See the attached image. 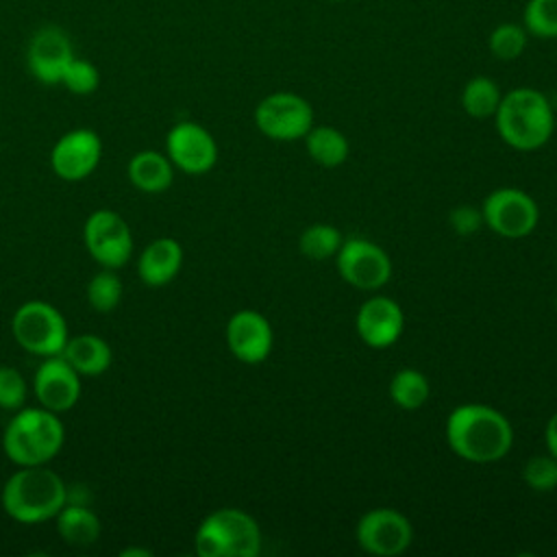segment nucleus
<instances>
[{"label":"nucleus","mask_w":557,"mask_h":557,"mask_svg":"<svg viewBox=\"0 0 557 557\" xmlns=\"http://www.w3.org/2000/svg\"><path fill=\"white\" fill-rule=\"evenodd\" d=\"M344 237L342 233L333 226V224H311L307 226L300 237H298V250L300 255H305L307 259L313 261H324L337 255L339 246H342Z\"/></svg>","instance_id":"obj_25"},{"label":"nucleus","mask_w":557,"mask_h":557,"mask_svg":"<svg viewBox=\"0 0 557 557\" xmlns=\"http://www.w3.org/2000/svg\"><path fill=\"white\" fill-rule=\"evenodd\" d=\"M500 98V87L490 76H474L461 89V107L474 120L494 117Z\"/></svg>","instance_id":"obj_23"},{"label":"nucleus","mask_w":557,"mask_h":557,"mask_svg":"<svg viewBox=\"0 0 557 557\" xmlns=\"http://www.w3.org/2000/svg\"><path fill=\"white\" fill-rule=\"evenodd\" d=\"M483 226L507 239H520L535 231L540 222L537 202L518 187H498L481 205Z\"/></svg>","instance_id":"obj_8"},{"label":"nucleus","mask_w":557,"mask_h":557,"mask_svg":"<svg viewBox=\"0 0 557 557\" xmlns=\"http://www.w3.org/2000/svg\"><path fill=\"white\" fill-rule=\"evenodd\" d=\"M544 442H546V448L553 457H557V411L548 418L546 422V429H544Z\"/></svg>","instance_id":"obj_33"},{"label":"nucleus","mask_w":557,"mask_h":557,"mask_svg":"<svg viewBox=\"0 0 557 557\" xmlns=\"http://www.w3.org/2000/svg\"><path fill=\"white\" fill-rule=\"evenodd\" d=\"M122 557H150L152 553L150 550H144V548H124L120 550Z\"/></svg>","instance_id":"obj_34"},{"label":"nucleus","mask_w":557,"mask_h":557,"mask_svg":"<svg viewBox=\"0 0 557 557\" xmlns=\"http://www.w3.org/2000/svg\"><path fill=\"white\" fill-rule=\"evenodd\" d=\"M102 139L91 128H72L63 133L50 152L52 172L67 183L87 178L100 163Z\"/></svg>","instance_id":"obj_14"},{"label":"nucleus","mask_w":557,"mask_h":557,"mask_svg":"<svg viewBox=\"0 0 557 557\" xmlns=\"http://www.w3.org/2000/svg\"><path fill=\"white\" fill-rule=\"evenodd\" d=\"M83 242L91 259L102 268L117 270L133 257V233L126 220L111 209L89 213L83 226Z\"/></svg>","instance_id":"obj_10"},{"label":"nucleus","mask_w":557,"mask_h":557,"mask_svg":"<svg viewBox=\"0 0 557 557\" xmlns=\"http://www.w3.org/2000/svg\"><path fill=\"white\" fill-rule=\"evenodd\" d=\"M165 154L176 170L205 174L218 161V144L198 122H178L165 135Z\"/></svg>","instance_id":"obj_13"},{"label":"nucleus","mask_w":557,"mask_h":557,"mask_svg":"<svg viewBox=\"0 0 557 557\" xmlns=\"http://www.w3.org/2000/svg\"><path fill=\"white\" fill-rule=\"evenodd\" d=\"M33 387L41 407L63 413L81 398V374L63 359V355L44 357L35 370Z\"/></svg>","instance_id":"obj_15"},{"label":"nucleus","mask_w":557,"mask_h":557,"mask_svg":"<svg viewBox=\"0 0 557 557\" xmlns=\"http://www.w3.org/2000/svg\"><path fill=\"white\" fill-rule=\"evenodd\" d=\"M527 41H529V33L522 24L503 22L490 33L487 48H490L492 57H496L500 61H513L524 52Z\"/></svg>","instance_id":"obj_27"},{"label":"nucleus","mask_w":557,"mask_h":557,"mask_svg":"<svg viewBox=\"0 0 557 557\" xmlns=\"http://www.w3.org/2000/svg\"><path fill=\"white\" fill-rule=\"evenodd\" d=\"M522 26L537 39L557 37V0H529L522 13Z\"/></svg>","instance_id":"obj_28"},{"label":"nucleus","mask_w":557,"mask_h":557,"mask_svg":"<svg viewBox=\"0 0 557 557\" xmlns=\"http://www.w3.org/2000/svg\"><path fill=\"white\" fill-rule=\"evenodd\" d=\"M357 335L374 350L389 348L398 342L405 329V313L400 305L387 296H372L361 302L355 318Z\"/></svg>","instance_id":"obj_17"},{"label":"nucleus","mask_w":557,"mask_h":557,"mask_svg":"<svg viewBox=\"0 0 557 557\" xmlns=\"http://www.w3.org/2000/svg\"><path fill=\"white\" fill-rule=\"evenodd\" d=\"M255 124L268 139L296 141L313 126V109L294 91H274L255 107Z\"/></svg>","instance_id":"obj_7"},{"label":"nucleus","mask_w":557,"mask_h":557,"mask_svg":"<svg viewBox=\"0 0 557 557\" xmlns=\"http://www.w3.org/2000/svg\"><path fill=\"white\" fill-rule=\"evenodd\" d=\"M302 139L311 161L322 168H337L350 154V144L346 135L335 126H311Z\"/></svg>","instance_id":"obj_22"},{"label":"nucleus","mask_w":557,"mask_h":557,"mask_svg":"<svg viewBox=\"0 0 557 557\" xmlns=\"http://www.w3.org/2000/svg\"><path fill=\"white\" fill-rule=\"evenodd\" d=\"M274 333L268 318L255 309H239L226 322V346L231 355L248 366L268 359Z\"/></svg>","instance_id":"obj_16"},{"label":"nucleus","mask_w":557,"mask_h":557,"mask_svg":"<svg viewBox=\"0 0 557 557\" xmlns=\"http://www.w3.org/2000/svg\"><path fill=\"white\" fill-rule=\"evenodd\" d=\"M500 139L520 152L548 144L555 131V111L548 98L533 87H516L500 98L494 113Z\"/></svg>","instance_id":"obj_3"},{"label":"nucleus","mask_w":557,"mask_h":557,"mask_svg":"<svg viewBox=\"0 0 557 557\" xmlns=\"http://www.w3.org/2000/svg\"><path fill=\"white\" fill-rule=\"evenodd\" d=\"M329 2H342V0H329Z\"/></svg>","instance_id":"obj_36"},{"label":"nucleus","mask_w":557,"mask_h":557,"mask_svg":"<svg viewBox=\"0 0 557 557\" xmlns=\"http://www.w3.org/2000/svg\"><path fill=\"white\" fill-rule=\"evenodd\" d=\"M13 339L30 355H61L70 337L63 313L46 300H28L20 305L11 318Z\"/></svg>","instance_id":"obj_6"},{"label":"nucleus","mask_w":557,"mask_h":557,"mask_svg":"<svg viewBox=\"0 0 557 557\" xmlns=\"http://www.w3.org/2000/svg\"><path fill=\"white\" fill-rule=\"evenodd\" d=\"M122 300V281L111 268H102L87 283V302L98 313L113 311Z\"/></svg>","instance_id":"obj_26"},{"label":"nucleus","mask_w":557,"mask_h":557,"mask_svg":"<svg viewBox=\"0 0 557 557\" xmlns=\"http://www.w3.org/2000/svg\"><path fill=\"white\" fill-rule=\"evenodd\" d=\"M448 222L457 235H472L483 226L481 207L474 205H459L450 211Z\"/></svg>","instance_id":"obj_32"},{"label":"nucleus","mask_w":557,"mask_h":557,"mask_svg":"<svg viewBox=\"0 0 557 557\" xmlns=\"http://www.w3.org/2000/svg\"><path fill=\"white\" fill-rule=\"evenodd\" d=\"M194 548L200 557H257L261 529L257 520L237 507L211 511L196 529Z\"/></svg>","instance_id":"obj_5"},{"label":"nucleus","mask_w":557,"mask_h":557,"mask_svg":"<svg viewBox=\"0 0 557 557\" xmlns=\"http://www.w3.org/2000/svg\"><path fill=\"white\" fill-rule=\"evenodd\" d=\"M555 311H557V296H555Z\"/></svg>","instance_id":"obj_35"},{"label":"nucleus","mask_w":557,"mask_h":557,"mask_svg":"<svg viewBox=\"0 0 557 557\" xmlns=\"http://www.w3.org/2000/svg\"><path fill=\"white\" fill-rule=\"evenodd\" d=\"M57 531L61 540L70 546H91L102 531L100 518L87 507L78 503H65L59 513L54 516Z\"/></svg>","instance_id":"obj_21"},{"label":"nucleus","mask_w":557,"mask_h":557,"mask_svg":"<svg viewBox=\"0 0 557 557\" xmlns=\"http://www.w3.org/2000/svg\"><path fill=\"white\" fill-rule=\"evenodd\" d=\"M2 509L22 524H39L67 503L65 481L48 466H20L2 485Z\"/></svg>","instance_id":"obj_2"},{"label":"nucleus","mask_w":557,"mask_h":557,"mask_svg":"<svg viewBox=\"0 0 557 557\" xmlns=\"http://www.w3.org/2000/svg\"><path fill=\"white\" fill-rule=\"evenodd\" d=\"M355 540L370 555L396 557L411 546L413 527L405 513L392 507H376L357 520Z\"/></svg>","instance_id":"obj_11"},{"label":"nucleus","mask_w":557,"mask_h":557,"mask_svg":"<svg viewBox=\"0 0 557 557\" xmlns=\"http://www.w3.org/2000/svg\"><path fill=\"white\" fill-rule=\"evenodd\" d=\"M448 448L470 463H494L513 446L511 422L498 409L481 403L455 407L446 418Z\"/></svg>","instance_id":"obj_1"},{"label":"nucleus","mask_w":557,"mask_h":557,"mask_svg":"<svg viewBox=\"0 0 557 557\" xmlns=\"http://www.w3.org/2000/svg\"><path fill=\"white\" fill-rule=\"evenodd\" d=\"M65 442V426L59 413L46 407H20L7 422L2 448L7 457L20 466H46Z\"/></svg>","instance_id":"obj_4"},{"label":"nucleus","mask_w":557,"mask_h":557,"mask_svg":"<svg viewBox=\"0 0 557 557\" xmlns=\"http://www.w3.org/2000/svg\"><path fill=\"white\" fill-rule=\"evenodd\" d=\"M74 57L70 35L54 24L37 28L26 46V67L44 85H61L63 72Z\"/></svg>","instance_id":"obj_12"},{"label":"nucleus","mask_w":557,"mask_h":557,"mask_svg":"<svg viewBox=\"0 0 557 557\" xmlns=\"http://www.w3.org/2000/svg\"><path fill=\"white\" fill-rule=\"evenodd\" d=\"M429 379L420 370L403 368L389 381V398L400 409H420L429 400Z\"/></svg>","instance_id":"obj_24"},{"label":"nucleus","mask_w":557,"mask_h":557,"mask_svg":"<svg viewBox=\"0 0 557 557\" xmlns=\"http://www.w3.org/2000/svg\"><path fill=\"white\" fill-rule=\"evenodd\" d=\"M522 481L533 492H553L557 487V457L550 453L531 457L522 468Z\"/></svg>","instance_id":"obj_30"},{"label":"nucleus","mask_w":557,"mask_h":557,"mask_svg":"<svg viewBox=\"0 0 557 557\" xmlns=\"http://www.w3.org/2000/svg\"><path fill=\"white\" fill-rule=\"evenodd\" d=\"M61 85L76 96H89L100 87V70L91 61L74 57L63 72Z\"/></svg>","instance_id":"obj_29"},{"label":"nucleus","mask_w":557,"mask_h":557,"mask_svg":"<svg viewBox=\"0 0 557 557\" xmlns=\"http://www.w3.org/2000/svg\"><path fill=\"white\" fill-rule=\"evenodd\" d=\"M61 355L81 376H98L107 372L113 359V352L107 339L94 333H81V335L67 337Z\"/></svg>","instance_id":"obj_19"},{"label":"nucleus","mask_w":557,"mask_h":557,"mask_svg":"<svg viewBox=\"0 0 557 557\" xmlns=\"http://www.w3.org/2000/svg\"><path fill=\"white\" fill-rule=\"evenodd\" d=\"M335 268L344 283L361 292H374L392 278L389 255L366 237H348L335 255Z\"/></svg>","instance_id":"obj_9"},{"label":"nucleus","mask_w":557,"mask_h":557,"mask_svg":"<svg viewBox=\"0 0 557 557\" xmlns=\"http://www.w3.org/2000/svg\"><path fill=\"white\" fill-rule=\"evenodd\" d=\"M26 392L24 376L11 366H0V409L17 411L26 403Z\"/></svg>","instance_id":"obj_31"},{"label":"nucleus","mask_w":557,"mask_h":557,"mask_svg":"<svg viewBox=\"0 0 557 557\" xmlns=\"http://www.w3.org/2000/svg\"><path fill=\"white\" fill-rule=\"evenodd\" d=\"M183 265V246L174 237H157L139 255L137 274L148 287H163L176 278Z\"/></svg>","instance_id":"obj_18"},{"label":"nucleus","mask_w":557,"mask_h":557,"mask_svg":"<svg viewBox=\"0 0 557 557\" xmlns=\"http://www.w3.org/2000/svg\"><path fill=\"white\" fill-rule=\"evenodd\" d=\"M128 181L144 194H161L174 181V165L168 154L159 150H139L131 157L126 168Z\"/></svg>","instance_id":"obj_20"}]
</instances>
